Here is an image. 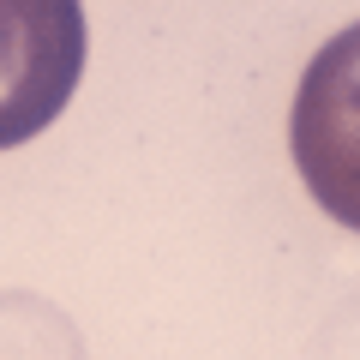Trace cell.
Here are the masks:
<instances>
[{
  "mask_svg": "<svg viewBox=\"0 0 360 360\" xmlns=\"http://www.w3.org/2000/svg\"><path fill=\"white\" fill-rule=\"evenodd\" d=\"M84 49L78 0H0V150H18L60 120Z\"/></svg>",
  "mask_w": 360,
  "mask_h": 360,
  "instance_id": "1",
  "label": "cell"
}]
</instances>
